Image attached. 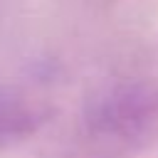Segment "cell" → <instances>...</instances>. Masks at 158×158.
I'll return each instance as SVG.
<instances>
[{
  "label": "cell",
  "instance_id": "obj_2",
  "mask_svg": "<svg viewBox=\"0 0 158 158\" xmlns=\"http://www.w3.org/2000/svg\"><path fill=\"white\" fill-rule=\"evenodd\" d=\"M42 123V111L15 91H0V148L30 136Z\"/></svg>",
  "mask_w": 158,
  "mask_h": 158
},
{
  "label": "cell",
  "instance_id": "obj_1",
  "mask_svg": "<svg viewBox=\"0 0 158 158\" xmlns=\"http://www.w3.org/2000/svg\"><path fill=\"white\" fill-rule=\"evenodd\" d=\"M84 133L111 156L151 146L158 138V81L126 79L101 89L86 104Z\"/></svg>",
  "mask_w": 158,
  "mask_h": 158
}]
</instances>
